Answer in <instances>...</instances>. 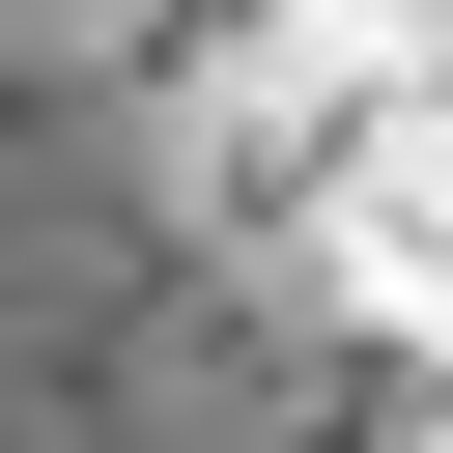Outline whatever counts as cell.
Masks as SVG:
<instances>
[{
    "instance_id": "1",
    "label": "cell",
    "mask_w": 453,
    "mask_h": 453,
    "mask_svg": "<svg viewBox=\"0 0 453 453\" xmlns=\"http://www.w3.org/2000/svg\"><path fill=\"white\" fill-rule=\"evenodd\" d=\"M0 453H425L368 311L198 142L170 0H0Z\"/></svg>"
}]
</instances>
